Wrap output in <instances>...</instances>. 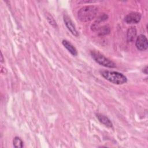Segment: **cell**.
I'll use <instances>...</instances> for the list:
<instances>
[{"label": "cell", "instance_id": "5b68a950", "mask_svg": "<svg viewBox=\"0 0 148 148\" xmlns=\"http://www.w3.org/2000/svg\"><path fill=\"white\" fill-rule=\"evenodd\" d=\"M141 18V15L138 12H131L127 15L124 18V21L127 24H137L138 23Z\"/></svg>", "mask_w": 148, "mask_h": 148}, {"label": "cell", "instance_id": "8992f818", "mask_svg": "<svg viewBox=\"0 0 148 148\" xmlns=\"http://www.w3.org/2000/svg\"><path fill=\"white\" fill-rule=\"evenodd\" d=\"M63 18H64V21L67 28L68 29V30L73 35H75L76 36H79V33H78L77 31L76 30L72 21L71 19V18L66 14H64Z\"/></svg>", "mask_w": 148, "mask_h": 148}, {"label": "cell", "instance_id": "7c38bea8", "mask_svg": "<svg viewBox=\"0 0 148 148\" xmlns=\"http://www.w3.org/2000/svg\"><path fill=\"white\" fill-rule=\"evenodd\" d=\"M47 19L48 20V21L49 22V23L53 27H57V24H56V22L55 21L54 19L53 18V17L51 16H50V14H48L47 16Z\"/></svg>", "mask_w": 148, "mask_h": 148}, {"label": "cell", "instance_id": "277c9868", "mask_svg": "<svg viewBox=\"0 0 148 148\" xmlns=\"http://www.w3.org/2000/svg\"><path fill=\"white\" fill-rule=\"evenodd\" d=\"M135 46L140 51H145L148 47V41L145 35L143 34L139 35L135 41Z\"/></svg>", "mask_w": 148, "mask_h": 148}, {"label": "cell", "instance_id": "30bf717a", "mask_svg": "<svg viewBox=\"0 0 148 148\" xmlns=\"http://www.w3.org/2000/svg\"><path fill=\"white\" fill-rule=\"evenodd\" d=\"M13 146L15 147H23V142L18 136H16L13 139Z\"/></svg>", "mask_w": 148, "mask_h": 148}, {"label": "cell", "instance_id": "5bb4252c", "mask_svg": "<svg viewBox=\"0 0 148 148\" xmlns=\"http://www.w3.org/2000/svg\"><path fill=\"white\" fill-rule=\"evenodd\" d=\"M3 56H2V54L1 53V62H3Z\"/></svg>", "mask_w": 148, "mask_h": 148}, {"label": "cell", "instance_id": "8fae6325", "mask_svg": "<svg viewBox=\"0 0 148 148\" xmlns=\"http://www.w3.org/2000/svg\"><path fill=\"white\" fill-rule=\"evenodd\" d=\"M109 32H110L109 27L105 25V26H103L99 28V34L101 35H106V34L109 33Z\"/></svg>", "mask_w": 148, "mask_h": 148}, {"label": "cell", "instance_id": "52a82bcc", "mask_svg": "<svg viewBox=\"0 0 148 148\" xmlns=\"http://www.w3.org/2000/svg\"><path fill=\"white\" fill-rule=\"evenodd\" d=\"M97 119H98V120L103 125H105V126L111 128L113 127V124L112 121H110V120L106 116L100 114V113H98L96 114Z\"/></svg>", "mask_w": 148, "mask_h": 148}, {"label": "cell", "instance_id": "9c48e42d", "mask_svg": "<svg viewBox=\"0 0 148 148\" xmlns=\"http://www.w3.org/2000/svg\"><path fill=\"white\" fill-rule=\"evenodd\" d=\"M136 35L135 27H130L127 31V39L128 42H132Z\"/></svg>", "mask_w": 148, "mask_h": 148}, {"label": "cell", "instance_id": "4fadbf2b", "mask_svg": "<svg viewBox=\"0 0 148 148\" xmlns=\"http://www.w3.org/2000/svg\"><path fill=\"white\" fill-rule=\"evenodd\" d=\"M143 72L145 74H147V66H146L143 69Z\"/></svg>", "mask_w": 148, "mask_h": 148}, {"label": "cell", "instance_id": "3957f363", "mask_svg": "<svg viewBox=\"0 0 148 148\" xmlns=\"http://www.w3.org/2000/svg\"><path fill=\"white\" fill-rule=\"evenodd\" d=\"M91 57L94 60L98 63L99 64L108 68H115L116 66L114 62L110 60L105 57L103 54L97 51H91Z\"/></svg>", "mask_w": 148, "mask_h": 148}, {"label": "cell", "instance_id": "ba28073f", "mask_svg": "<svg viewBox=\"0 0 148 148\" xmlns=\"http://www.w3.org/2000/svg\"><path fill=\"white\" fill-rule=\"evenodd\" d=\"M62 43L64 46L71 53V54H72L73 56H76L77 55V50L71 42L66 40H63Z\"/></svg>", "mask_w": 148, "mask_h": 148}, {"label": "cell", "instance_id": "7a4b0ae2", "mask_svg": "<svg viewBox=\"0 0 148 148\" xmlns=\"http://www.w3.org/2000/svg\"><path fill=\"white\" fill-rule=\"evenodd\" d=\"M101 75L105 79L116 84H123L127 81L125 75L116 71H104L101 72Z\"/></svg>", "mask_w": 148, "mask_h": 148}, {"label": "cell", "instance_id": "6da1fadb", "mask_svg": "<svg viewBox=\"0 0 148 148\" xmlns=\"http://www.w3.org/2000/svg\"><path fill=\"white\" fill-rule=\"evenodd\" d=\"M98 8L94 5H88L82 8L79 11L77 16L82 22H87L93 20L97 15Z\"/></svg>", "mask_w": 148, "mask_h": 148}]
</instances>
